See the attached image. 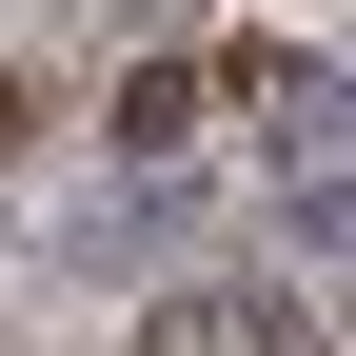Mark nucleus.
<instances>
[{"label":"nucleus","instance_id":"obj_1","mask_svg":"<svg viewBox=\"0 0 356 356\" xmlns=\"http://www.w3.org/2000/svg\"><path fill=\"white\" fill-rule=\"evenodd\" d=\"M238 99H257V139H277L297 178L356 159V79H337V60H297V40H277V60H238Z\"/></svg>","mask_w":356,"mask_h":356},{"label":"nucleus","instance_id":"obj_2","mask_svg":"<svg viewBox=\"0 0 356 356\" xmlns=\"http://www.w3.org/2000/svg\"><path fill=\"white\" fill-rule=\"evenodd\" d=\"M297 257H356V159H317V178H297Z\"/></svg>","mask_w":356,"mask_h":356}]
</instances>
